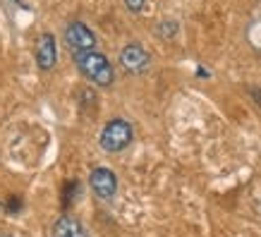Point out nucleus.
I'll return each instance as SVG.
<instances>
[{"instance_id": "f257e3e1", "label": "nucleus", "mask_w": 261, "mask_h": 237, "mask_svg": "<svg viewBox=\"0 0 261 237\" xmlns=\"http://www.w3.org/2000/svg\"><path fill=\"white\" fill-rule=\"evenodd\" d=\"M74 65L84 79H89L96 87H111L115 82V70H113L111 60L98 53V50H82L74 53Z\"/></svg>"}, {"instance_id": "f03ea898", "label": "nucleus", "mask_w": 261, "mask_h": 237, "mask_svg": "<svg viewBox=\"0 0 261 237\" xmlns=\"http://www.w3.org/2000/svg\"><path fill=\"white\" fill-rule=\"evenodd\" d=\"M135 139V127L129 125L125 118H113L106 122L101 132V149L106 153H120V151H125L129 144Z\"/></svg>"}, {"instance_id": "7ed1b4c3", "label": "nucleus", "mask_w": 261, "mask_h": 237, "mask_svg": "<svg viewBox=\"0 0 261 237\" xmlns=\"http://www.w3.org/2000/svg\"><path fill=\"white\" fill-rule=\"evenodd\" d=\"M65 43L72 53H82V50H94L96 48V36L84 22L74 19L65 27Z\"/></svg>"}, {"instance_id": "20e7f679", "label": "nucleus", "mask_w": 261, "mask_h": 237, "mask_svg": "<svg viewBox=\"0 0 261 237\" xmlns=\"http://www.w3.org/2000/svg\"><path fill=\"white\" fill-rule=\"evenodd\" d=\"M89 187H91V192L98 199L108 201V199H113L118 194V177H115V173H113L111 168L98 166L89 175Z\"/></svg>"}, {"instance_id": "39448f33", "label": "nucleus", "mask_w": 261, "mask_h": 237, "mask_svg": "<svg viewBox=\"0 0 261 237\" xmlns=\"http://www.w3.org/2000/svg\"><path fill=\"white\" fill-rule=\"evenodd\" d=\"M120 65H122L125 72H129V74H142L151 65V56L142 43H127V46L120 50Z\"/></svg>"}, {"instance_id": "423d86ee", "label": "nucleus", "mask_w": 261, "mask_h": 237, "mask_svg": "<svg viewBox=\"0 0 261 237\" xmlns=\"http://www.w3.org/2000/svg\"><path fill=\"white\" fill-rule=\"evenodd\" d=\"M58 63V48H56V36L50 32L41 34L39 43H36V65L41 72H50Z\"/></svg>"}, {"instance_id": "0eeeda50", "label": "nucleus", "mask_w": 261, "mask_h": 237, "mask_svg": "<svg viewBox=\"0 0 261 237\" xmlns=\"http://www.w3.org/2000/svg\"><path fill=\"white\" fill-rule=\"evenodd\" d=\"M50 235H53V237H89V232H87V228H84V225L74 218V216L63 214L56 223H53Z\"/></svg>"}, {"instance_id": "6e6552de", "label": "nucleus", "mask_w": 261, "mask_h": 237, "mask_svg": "<svg viewBox=\"0 0 261 237\" xmlns=\"http://www.w3.org/2000/svg\"><path fill=\"white\" fill-rule=\"evenodd\" d=\"M247 43L254 48V53L261 56V19H256V22L247 27Z\"/></svg>"}, {"instance_id": "1a4fd4ad", "label": "nucleus", "mask_w": 261, "mask_h": 237, "mask_svg": "<svg viewBox=\"0 0 261 237\" xmlns=\"http://www.w3.org/2000/svg\"><path fill=\"white\" fill-rule=\"evenodd\" d=\"M77 194H82V185L77 180H70L65 182V190H63V201H65V208L72 204V199L77 197Z\"/></svg>"}, {"instance_id": "9d476101", "label": "nucleus", "mask_w": 261, "mask_h": 237, "mask_svg": "<svg viewBox=\"0 0 261 237\" xmlns=\"http://www.w3.org/2000/svg\"><path fill=\"white\" fill-rule=\"evenodd\" d=\"M156 32H159L163 39H173L175 34H177V22H173V19H166V22H161L159 27H156Z\"/></svg>"}, {"instance_id": "9b49d317", "label": "nucleus", "mask_w": 261, "mask_h": 237, "mask_svg": "<svg viewBox=\"0 0 261 237\" xmlns=\"http://www.w3.org/2000/svg\"><path fill=\"white\" fill-rule=\"evenodd\" d=\"M144 3H146V0H127V8L132 10V12H139V10L144 8Z\"/></svg>"}, {"instance_id": "f8f14e48", "label": "nucleus", "mask_w": 261, "mask_h": 237, "mask_svg": "<svg viewBox=\"0 0 261 237\" xmlns=\"http://www.w3.org/2000/svg\"><path fill=\"white\" fill-rule=\"evenodd\" d=\"M249 96H252V101L261 108V89L259 87H252V89H249Z\"/></svg>"}, {"instance_id": "ddd939ff", "label": "nucleus", "mask_w": 261, "mask_h": 237, "mask_svg": "<svg viewBox=\"0 0 261 237\" xmlns=\"http://www.w3.org/2000/svg\"><path fill=\"white\" fill-rule=\"evenodd\" d=\"M15 3H17V5H24V3H22V0H15Z\"/></svg>"}, {"instance_id": "4468645a", "label": "nucleus", "mask_w": 261, "mask_h": 237, "mask_svg": "<svg viewBox=\"0 0 261 237\" xmlns=\"http://www.w3.org/2000/svg\"><path fill=\"white\" fill-rule=\"evenodd\" d=\"M0 237H12V235H0Z\"/></svg>"}]
</instances>
